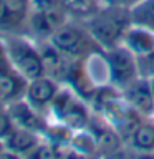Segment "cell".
<instances>
[{
  "instance_id": "cell-1",
  "label": "cell",
  "mask_w": 154,
  "mask_h": 159,
  "mask_svg": "<svg viewBox=\"0 0 154 159\" xmlns=\"http://www.w3.org/2000/svg\"><path fill=\"white\" fill-rule=\"evenodd\" d=\"M84 25L104 50L123 45L124 35L133 25L129 8L103 5L91 17L84 20Z\"/></svg>"
},
{
  "instance_id": "cell-2",
  "label": "cell",
  "mask_w": 154,
  "mask_h": 159,
  "mask_svg": "<svg viewBox=\"0 0 154 159\" xmlns=\"http://www.w3.org/2000/svg\"><path fill=\"white\" fill-rule=\"evenodd\" d=\"M50 42L71 60H91L104 52L86 25L71 23L70 20L50 38Z\"/></svg>"
},
{
  "instance_id": "cell-3",
  "label": "cell",
  "mask_w": 154,
  "mask_h": 159,
  "mask_svg": "<svg viewBox=\"0 0 154 159\" xmlns=\"http://www.w3.org/2000/svg\"><path fill=\"white\" fill-rule=\"evenodd\" d=\"M3 38L10 61L22 76H25L28 81L45 76L43 60L38 50V43H32L22 35H7Z\"/></svg>"
},
{
  "instance_id": "cell-4",
  "label": "cell",
  "mask_w": 154,
  "mask_h": 159,
  "mask_svg": "<svg viewBox=\"0 0 154 159\" xmlns=\"http://www.w3.org/2000/svg\"><path fill=\"white\" fill-rule=\"evenodd\" d=\"M50 109L58 123L68 126L73 131L86 129L91 121L89 104L83 98H79L71 88H60Z\"/></svg>"
},
{
  "instance_id": "cell-5",
  "label": "cell",
  "mask_w": 154,
  "mask_h": 159,
  "mask_svg": "<svg viewBox=\"0 0 154 159\" xmlns=\"http://www.w3.org/2000/svg\"><path fill=\"white\" fill-rule=\"evenodd\" d=\"M108 70V83L118 88L119 91L124 89L129 83L139 78L138 60L136 55L131 53L124 45H118L114 48L104 50L99 55Z\"/></svg>"
},
{
  "instance_id": "cell-6",
  "label": "cell",
  "mask_w": 154,
  "mask_h": 159,
  "mask_svg": "<svg viewBox=\"0 0 154 159\" xmlns=\"http://www.w3.org/2000/svg\"><path fill=\"white\" fill-rule=\"evenodd\" d=\"M32 10L30 0H0V35H22Z\"/></svg>"
},
{
  "instance_id": "cell-7",
  "label": "cell",
  "mask_w": 154,
  "mask_h": 159,
  "mask_svg": "<svg viewBox=\"0 0 154 159\" xmlns=\"http://www.w3.org/2000/svg\"><path fill=\"white\" fill-rule=\"evenodd\" d=\"M66 10H57V12H43V10H30L27 28L32 32L33 37L38 40H50L65 23L68 22Z\"/></svg>"
},
{
  "instance_id": "cell-8",
  "label": "cell",
  "mask_w": 154,
  "mask_h": 159,
  "mask_svg": "<svg viewBox=\"0 0 154 159\" xmlns=\"http://www.w3.org/2000/svg\"><path fill=\"white\" fill-rule=\"evenodd\" d=\"M121 94L129 106L141 114L143 118L149 119L154 116V96L151 91V83L147 78L139 76L133 83H129L124 89H121Z\"/></svg>"
},
{
  "instance_id": "cell-9",
  "label": "cell",
  "mask_w": 154,
  "mask_h": 159,
  "mask_svg": "<svg viewBox=\"0 0 154 159\" xmlns=\"http://www.w3.org/2000/svg\"><path fill=\"white\" fill-rule=\"evenodd\" d=\"M88 129L96 139L98 156H116L119 149H123V138L101 114H99V118H91Z\"/></svg>"
},
{
  "instance_id": "cell-10",
  "label": "cell",
  "mask_w": 154,
  "mask_h": 159,
  "mask_svg": "<svg viewBox=\"0 0 154 159\" xmlns=\"http://www.w3.org/2000/svg\"><path fill=\"white\" fill-rule=\"evenodd\" d=\"M60 83L57 80L50 78V76H40L35 80H30L25 89V99L32 104L35 109L42 111L45 108L52 106V101L57 96V93L60 91Z\"/></svg>"
},
{
  "instance_id": "cell-11",
  "label": "cell",
  "mask_w": 154,
  "mask_h": 159,
  "mask_svg": "<svg viewBox=\"0 0 154 159\" xmlns=\"http://www.w3.org/2000/svg\"><path fill=\"white\" fill-rule=\"evenodd\" d=\"M38 50H40V53H42L45 75L50 78H53V80H57L60 84L65 83L68 68H70V65H71V58H68L66 55H63L50 40H40Z\"/></svg>"
},
{
  "instance_id": "cell-12",
  "label": "cell",
  "mask_w": 154,
  "mask_h": 159,
  "mask_svg": "<svg viewBox=\"0 0 154 159\" xmlns=\"http://www.w3.org/2000/svg\"><path fill=\"white\" fill-rule=\"evenodd\" d=\"M7 111H8L10 116H12L15 126L30 129V131H33V133L43 134L45 128H47V124H48L42 118V114H40L38 109H35L25 98L17 99V101L7 104Z\"/></svg>"
},
{
  "instance_id": "cell-13",
  "label": "cell",
  "mask_w": 154,
  "mask_h": 159,
  "mask_svg": "<svg viewBox=\"0 0 154 159\" xmlns=\"http://www.w3.org/2000/svg\"><path fill=\"white\" fill-rule=\"evenodd\" d=\"M88 61L89 60H71L66 78H65V83L68 84V88H71L86 103L89 101V98L93 96L94 89H96V84L88 73Z\"/></svg>"
},
{
  "instance_id": "cell-14",
  "label": "cell",
  "mask_w": 154,
  "mask_h": 159,
  "mask_svg": "<svg viewBox=\"0 0 154 159\" xmlns=\"http://www.w3.org/2000/svg\"><path fill=\"white\" fill-rule=\"evenodd\" d=\"M3 143H5V149H7L8 156L30 157V154H32L35 149H37L38 144L42 143V134L17 126L7 138L3 139Z\"/></svg>"
},
{
  "instance_id": "cell-15",
  "label": "cell",
  "mask_w": 154,
  "mask_h": 159,
  "mask_svg": "<svg viewBox=\"0 0 154 159\" xmlns=\"http://www.w3.org/2000/svg\"><path fill=\"white\" fill-rule=\"evenodd\" d=\"M28 80L22 76L17 70L10 68L7 71L0 73V101L5 106L17 99H22L25 96V89H27Z\"/></svg>"
},
{
  "instance_id": "cell-16",
  "label": "cell",
  "mask_w": 154,
  "mask_h": 159,
  "mask_svg": "<svg viewBox=\"0 0 154 159\" xmlns=\"http://www.w3.org/2000/svg\"><path fill=\"white\" fill-rule=\"evenodd\" d=\"M123 45L136 57H144L154 52V32L139 25H131L124 35Z\"/></svg>"
},
{
  "instance_id": "cell-17",
  "label": "cell",
  "mask_w": 154,
  "mask_h": 159,
  "mask_svg": "<svg viewBox=\"0 0 154 159\" xmlns=\"http://www.w3.org/2000/svg\"><path fill=\"white\" fill-rule=\"evenodd\" d=\"M129 148L143 154H154V123L143 121L128 139Z\"/></svg>"
},
{
  "instance_id": "cell-18",
  "label": "cell",
  "mask_w": 154,
  "mask_h": 159,
  "mask_svg": "<svg viewBox=\"0 0 154 159\" xmlns=\"http://www.w3.org/2000/svg\"><path fill=\"white\" fill-rule=\"evenodd\" d=\"M70 149L79 156H98L96 139L88 128L73 133L71 141H70Z\"/></svg>"
},
{
  "instance_id": "cell-19",
  "label": "cell",
  "mask_w": 154,
  "mask_h": 159,
  "mask_svg": "<svg viewBox=\"0 0 154 159\" xmlns=\"http://www.w3.org/2000/svg\"><path fill=\"white\" fill-rule=\"evenodd\" d=\"M129 12L133 25H139L154 32V0H141L133 8H129Z\"/></svg>"
},
{
  "instance_id": "cell-20",
  "label": "cell",
  "mask_w": 154,
  "mask_h": 159,
  "mask_svg": "<svg viewBox=\"0 0 154 159\" xmlns=\"http://www.w3.org/2000/svg\"><path fill=\"white\" fill-rule=\"evenodd\" d=\"M68 13H75L79 17H91L94 12H98L99 2L98 0H65Z\"/></svg>"
},
{
  "instance_id": "cell-21",
  "label": "cell",
  "mask_w": 154,
  "mask_h": 159,
  "mask_svg": "<svg viewBox=\"0 0 154 159\" xmlns=\"http://www.w3.org/2000/svg\"><path fill=\"white\" fill-rule=\"evenodd\" d=\"M136 60H138L139 76L154 78V52L144 55V57H136Z\"/></svg>"
},
{
  "instance_id": "cell-22",
  "label": "cell",
  "mask_w": 154,
  "mask_h": 159,
  "mask_svg": "<svg viewBox=\"0 0 154 159\" xmlns=\"http://www.w3.org/2000/svg\"><path fill=\"white\" fill-rule=\"evenodd\" d=\"M33 10H43V12H57V10H66L65 0H30ZM68 12V10H66Z\"/></svg>"
},
{
  "instance_id": "cell-23",
  "label": "cell",
  "mask_w": 154,
  "mask_h": 159,
  "mask_svg": "<svg viewBox=\"0 0 154 159\" xmlns=\"http://www.w3.org/2000/svg\"><path fill=\"white\" fill-rule=\"evenodd\" d=\"M15 128L17 126H15L12 116L7 111V106H5L3 109H0V139H5Z\"/></svg>"
},
{
  "instance_id": "cell-24",
  "label": "cell",
  "mask_w": 154,
  "mask_h": 159,
  "mask_svg": "<svg viewBox=\"0 0 154 159\" xmlns=\"http://www.w3.org/2000/svg\"><path fill=\"white\" fill-rule=\"evenodd\" d=\"M103 5H114V7H123V8H133L136 3L141 0H101Z\"/></svg>"
},
{
  "instance_id": "cell-25",
  "label": "cell",
  "mask_w": 154,
  "mask_h": 159,
  "mask_svg": "<svg viewBox=\"0 0 154 159\" xmlns=\"http://www.w3.org/2000/svg\"><path fill=\"white\" fill-rule=\"evenodd\" d=\"M5 57H8V53H7V45H5V38L0 37V60L5 58Z\"/></svg>"
},
{
  "instance_id": "cell-26",
  "label": "cell",
  "mask_w": 154,
  "mask_h": 159,
  "mask_svg": "<svg viewBox=\"0 0 154 159\" xmlns=\"http://www.w3.org/2000/svg\"><path fill=\"white\" fill-rule=\"evenodd\" d=\"M7 154V149H5V143H3V139H0V157L5 156Z\"/></svg>"
},
{
  "instance_id": "cell-27",
  "label": "cell",
  "mask_w": 154,
  "mask_h": 159,
  "mask_svg": "<svg viewBox=\"0 0 154 159\" xmlns=\"http://www.w3.org/2000/svg\"><path fill=\"white\" fill-rule=\"evenodd\" d=\"M149 83H151V91H152V96H154V78H147Z\"/></svg>"
}]
</instances>
